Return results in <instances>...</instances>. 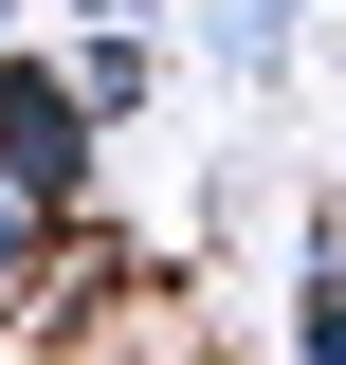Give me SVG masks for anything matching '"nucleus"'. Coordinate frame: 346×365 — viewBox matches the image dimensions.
Here are the masks:
<instances>
[{"label": "nucleus", "mask_w": 346, "mask_h": 365, "mask_svg": "<svg viewBox=\"0 0 346 365\" xmlns=\"http://www.w3.org/2000/svg\"><path fill=\"white\" fill-rule=\"evenodd\" d=\"M91 165H110V128H91V91L55 73V55H0V182L37 201L55 237L91 220Z\"/></svg>", "instance_id": "1"}, {"label": "nucleus", "mask_w": 346, "mask_h": 365, "mask_svg": "<svg viewBox=\"0 0 346 365\" xmlns=\"http://www.w3.org/2000/svg\"><path fill=\"white\" fill-rule=\"evenodd\" d=\"M55 73L91 91V128H128L146 91H164V55H146V19H73V55H55Z\"/></svg>", "instance_id": "2"}, {"label": "nucleus", "mask_w": 346, "mask_h": 365, "mask_svg": "<svg viewBox=\"0 0 346 365\" xmlns=\"http://www.w3.org/2000/svg\"><path fill=\"white\" fill-rule=\"evenodd\" d=\"M201 73H219V91L292 73V0H201Z\"/></svg>", "instance_id": "3"}, {"label": "nucleus", "mask_w": 346, "mask_h": 365, "mask_svg": "<svg viewBox=\"0 0 346 365\" xmlns=\"http://www.w3.org/2000/svg\"><path fill=\"white\" fill-rule=\"evenodd\" d=\"M37 292H55V220L19 201V182H0V347L37 329Z\"/></svg>", "instance_id": "4"}, {"label": "nucleus", "mask_w": 346, "mask_h": 365, "mask_svg": "<svg viewBox=\"0 0 346 365\" xmlns=\"http://www.w3.org/2000/svg\"><path fill=\"white\" fill-rule=\"evenodd\" d=\"M292 365H346V237H310L292 274Z\"/></svg>", "instance_id": "5"}, {"label": "nucleus", "mask_w": 346, "mask_h": 365, "mask_svg": "<svg viewBox=\"0 0 346 365\" xmlns=\"http://www.w3.org/2000/svg\"><path fill=\"white\" fill-rule=\"evenodd\" d=\"M55 19H146V0H55Z\"/></svg>", "instance_id": "6"}, {"label": "nucleus", "mask_w": 346, "mask_h": 365, "mask_svg": "<svg viewBox=\"0 0 346 365\" xmlns=\"http://www.w3.org/2000/svg\"><path fill=\"white\" fill-rule=\"evenodd\" d=\"M0 55H19V0H0Z\"/></svg>", "instance_id": "7"}]
</instances>
